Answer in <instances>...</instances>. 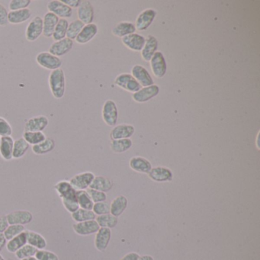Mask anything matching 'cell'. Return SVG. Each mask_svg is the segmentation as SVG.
Here are the masks:
<instances>
[{"mask_svg": "<svg viewBox=\"0 0 260 260\" xmlns=\"http://www.w3.org/2000/svg\"><path fill=\"white\" fill-rule=\"evenodd\" d=\"M100 227L96 220H87L73 224V229L76 234L80 236H89L96 234Z\"/></svg>", "mask_w": 260, "mask_h": 260, "instance_id": "15", "label": "cell"}, {"mask_svg": "<svg viewBox=\"0 0 260 260\" xmlns=\"http://www.w3.org/2000/svg\"><path fill=\"white\" fill-rule=\"evenodd\" d=\"M6 260H12V259H7Z\"/></svg>", "mask_w": 260, "mask_h": 260, "instance_id": "58", "label": "cell"}, {"mask_svg": "<svg viewBox=\"0 0 260 260\" xmlns=\"http://www.w3.org/2000/svg\"><path fill=\"white\" fill-rule=\"evenodd\" d=\"M38 260H59L58 256L52 251L38 250L35 256Z\"/></svg>", "mask_w": 260, "mask_h": 260, "instance_id": "49", "label": "cell"}, {"mask_svg": "<svg viewBox=\"0 0 260 260\" xmlns=\"http://www.w3.org/2000/svg\"><path fill=\"white\" fill-rule=\"evenodd\" d=\"M12 128L5 118L0 117V137H12Z\"/></svg>", "mask_w": 260, "mask_h": 260, "instance_id": "48", "label": "cell"}, {"mask_svg": "<svg viewBox=\"0 0 260 260\" xmlns=\"http://www.w3.org/2000/svg\"><path fill=\"white\" fill-rule=\"evenodd\" d=\"M8 15L7 8L2 4L0 3V26H7L8 24Z\"/></svg>", "mask_w": 260, "mask_h": 260, "instance_id": "50", "label": "cell"}, {"mask_svg": "<svg viewBox=\"0 0 260 260\" xmlns=\"http://www.w3.org/2000/svg\"><path fill=\"white\" fill-rule=\"evenodd\" d=\"M131 76L143 87H147V86L154 85V80L151 77L149 72L141 65H134L133 66L132 70H131Z\"/></svg>", "mask_w": 260, "mask_h": 260, "instance_id": "13", "label": "cell"}, {"mask_svg": "<svg viewBox=\"0 0 260 260\" xmlns=\"http://www.w3.org/2000/svg\"><path fill=\"white\" fill-rule=\"evenodd\" d=\"M96 220L100 227H105V228L109 229L116 227L118 222V217H114L111 214L96 216Z\"/></svg>", "mask_w": 260, "mask_h": 260, "instance_id": "38", "label": "cell"}, {"mask_svg": "<svg viewBox=\"0 0 260 260\" xmlns=\"http://www.w3.org/2000/svg\"><path fill=\"white\" fill-rule=\"evenodd\" d=\"M84 25V24L78 19L69 23L68 29L66 32V38H70L73 41L76 40V37L78 36Z\"/></svg>", "mask_w": 260, "mask_h": 260, "instance_id": "41", "label": "cell"}, {"mask_svg": "<svg viewBox=\"0 0 260 260\" xmlns=\"http://www.w3.org/2000/svg\"><path fill=\"white\" fill-rule=\"evenodd\" d=\"M123 45L133 52H141L146 42V38L137 33L127 35L121 39Z\"/></svg>", "mask_w": 260, "mask_h": 260, "instance_id": "17", "label": "cell"}, {"mask_svg": "<svg viewBox=\"0 0 260 260\" xmlns=\"http://www.w3.org/2000/svg\"><path fill=\"white\" fill-rule=\"evenodd\" d=\"M55 148L54 140L47 138L43 142L32 146V151L36 155H45L52 152Z\"/></svg>", "mask_w": 260, "mask_h": 260, "instance_id": "34", "label": "cell"}, {"mask_svg": "<svg viewBox=\"0 0 260 260\" xmlns=\"http://www.w3.org/2000/svg\"><path fill=\"white\" fill-rule=\"evenodd\" d=\"M0 141H1V137H0Z\"/></svg>", "mask_w": 260, "mask_h": 260, "instance_id": "59", "label": "cell"}, {"mask_svg": "<svg viewBox=\"0 0 260 260\" xmlns=\"http://www.w3.org/2000/svg\"><path fill=\"white\" fill-rule=\"evenodd\" d=\"M48 12L54 14L55 15L60 18H71L73 15V9L67 5H65L60 0H52L48 2Z\"/></svg>", "mask_w": 260, "mask_h": 260, "instance_id": "9", "label": "cell"}, {"mask_svg": "<svg viewBox=\"0 0 260 260\" xmlns=\"http://www.w3.org/2000/svg\"><path fill=\"white\" fill-rule=\"evenodd\" d=\"M133 142L130 138L127 139L112 140L111 141V150L115 154H121L126 152L132 147Z\"/></svg>", "mask_w": 260, "mask_h": 260, "instance_id": "36", "label": "cell"}, {"mask_svg": "<svg viewBox=\"0 0 260 260\" xmlns=\"http://www.w3.org/2000/svg\"><path fill=\"white\" fill-rule=\"evenodd\" d=\"M97 33H98V26L96 24L85 25L75 41L79 45H85L93 40Z\"/></svg>", "mask_w": 260, "mask_h": 260, "instance_id": "21", "label": "cell"}, {"mask_svg": "<svg viewBox=\"0 0 260 260\" xmlns=\"http://www.w3.org/2000/svg\"><path fill=\"white\" fill-rule=\"evenodd\" d=\"M59 19L58 17L52 12H48L45 14L43 18V35L45 38H52Z\"/></svg>", "mask_w": 260, "mask_h": 260, "instance_id": "24", "label": "cell"}, {"mask_svg": "<svg viewBox=\"0 0 260 260\" xmlns=\"http://www.w3.org/2000/svg\"><path fill=\"white\" fill-rule=\"evenodd\" d=\"M134 127L131 124H119L114 126L110 133V138L112 140L127 139L134 135Z\"/></svg>", "mask_w": 260, "mask_h": 260, "instance_id": "20", "label": "cell"}, {"mask_svg": "<svg viewBox=\"0 0 260 260\" xmlns=\"http://www.w3.org/2000/svg\"><path fill=\"white\" fill-rule=\"evenodd\" d=\"M6 218L9 225H23L30 224L33 220V214L28 210H15L7 214Z\"/></svg>", "mask_w": 260, "mask_h": 260, "instance_id": "10", "label": "cell"}, {"mask_svg": "<svg viewBox=\"0 0 260 260\" xmlns=\"http://www.w3.org/2000/svg\"><path fill=\"white\" fill-rule=\"evenodd\" d=\"M76 198L78 202L80 208L86 209V210H92L94 206V202L92 200L88 192L86 190L76 191Z\"/></svg>", "mask_w": 260, "mask_h": 260, "instance_id": "39", "label": "cell"}, {"mask_svg": "<svg viewBox=\"0 0 260 260\" xmlns=\"http://www.w3.org/2000/svg\"><path fill=\"white\" fill-rule=\"evenodd\" d=\"M138 260H154L151 256L150 255H144L142 257H140Z\"/></svg>", "mask_w": 260, "mask_h": 260, "instance_id": "55", "label": "cell"}, {"mask_svg": "<svg viewBox=\"0 0 260 260\" xmlns=\"http://www.w3.org/2000/svg\"><path fill=\"white\" fill-rule=\"evenodd\" d=\"M158 41L156 38L153 35H148L144 48L141 51V56L144 61L149 62L154 56V53L157 52Z\"/></svg>", "mask_w": 260, "mask_h": 260, "instance_id": "22", "label": "cell"}, {"mask_svg": "<svg viewBox=\"0 0 260 260\" xmlns=\"http://www.w3.org/2000/svg\"><path fill=\"white\" fill-rule=\"evenodd\" d=\"M0 260H5V259L3 258V257L1 254H0Z\"/></svg>", "mask_w": 260, "mask_h": 260, "instance_id": "57", "label": "cell"}, {"mask_svg": "<svg viewBox=\"0 0 260 260\" xmlns=\"http://www.w3.org/2000/svg\"><path fill=\"white\" fill-rule=\"evenodd\" d=\"M43 35V18L35 16L32 18L25 30V38L29 42H34Z\"/></svg>", "mask_w": 260, "mask_h": 260, "instance_id": "3", "label": "cell"}, {"mask_svg": "<svg viewBox=\"0 0 260 260\" xmlns=\"http://www.w3.org/2000/svg\"><path fill=\"white\" fill-rule=\"evenodd\" d=\"M151 62V68L153 74L156 78H162L165 76L167 70L166 60L162 52H156L154 53Z\"/></svg>", "mask_w": 260, "mask_h": 260, "instance_id": "6", "label": "cell"}, {"mask_svg": "<svg viewBox=\"0 0 260 260\" xmlns=\"http://www.w3.org/2000/svg\"><path fill=\"white\" fill-rule=\"evenodd\" d=\"M114 186V182L109 178L104 176H95L94 179L90 185V189L100 191V192H106L111 190Z\"/></svg>", "mask_w": 260, "mask_h": 260, "instance_id": "29", "label": "cell"}, {"mask_svg": "<svg viewBox=\"0 0 260 260\" xmlns=\"http://www.w3.org/2000/svg\"><path fill=\"white\" fill-rule=\"evenodd\" d=\"M73 44L74 42L73 40L65 38L62 40L53 42L49 48L48 52L60 58V56H64L73 49Z\"/></svg>", "mask_w": 260, "mask_h": 260, "instance_id": "11", "label": "cell"}, {"mask_svg": "<svg viewBox=\"0 0 260 260\" xmlns=\"http://www.w3.org/2000/svg\"><path fill=\"white\" fill-rule=\"evenodd\" d=\"M114 83L120 88L129 93H136L142 88V86L138 83V81L128 73L118 75L114 80Z\"/></svg>", "mask_w": 260, "mask_h": 260, "instance_id": "5", "label": "cell"}, {"mask_svg": "<svg viewBox=\"0 0 260 260\" xmlns=\"http://www.w3.org/2000/svg\"><path fill=\"white\" fill-rule=\"evenodd\" d=\"M92 210L96 216L110 214V206L105 202H97V203H94Z\"/></svg>", "mask_w": 260, "mask_h": 260, "instance_id": "44", "label": "cell"}, {"mask_svg": "<svg viewBox=\"0 0 260 260\" xmlns=\"http://www.w3.org/2000/svg\"><path fill=\"white\" fill-rule=\"evenodd\" d=\"M94 8L90 1H82L80 6L77 8L78 20L84 25L93 23L94 20Z\"/></svg>", "mask_w": 260, "mask_h": 260, "instance_id": "14", "label": "cell"}, {"mask_svg": "<svg viewBox=\"0 0 260 260\" xmlns=\"http://www.w3.org/2000/svg\"><path fill=\"white\" fill-rule=\"evenodd\" d=\"M68 21L64 18H60L58 23L55 28L53 35H52L53 41L57 42V41L62 40L63 38H66V32L68 29Z\"/></svg>", "mask_w": 260, "mask_h": 260, "instance_id": "37", "label": "cell"}, {"mask_svg": "<svg viewBox=\"0 0 260 260\" xmlns=\"http://www.w3.org/2000/svg\"><path fill=\"white\" fill-rule=\"evenodd\" d=\"M71 217L76 223H80L87 220H96V215L92 210L79 208L74 213L71 214Z\"/></svg>", "mask_w": 260, "mask_h": 260, "instance_id": "40", "label": "cell"}, {"mask_svg": "<svg viewBox=\"0 0 260 260\" xmlns=\"http://www.w3.org/2000/svg\"><path fill=\"white\" fill-rule=\"evenodd\" d=\"M37 260L36 257H28V258L23 259V260Z\"/></svg>", "mask_w": 260, "mask_h": 260, "instance_id": "56", "label": "cell"}, {"mask_svg": "<svg viewBox=\"0 0 260 260\" xmlns=\"http://www.w3.org/2000/svg\"><path fill=\"white\" fill-rule=\"evenodd\" d=\"M95 175L91 172H84L75 175L69 182L76 191L86 190L90 188Z\"/></svg>", "mask_w": 260, "mask_h": 260, "instance_id": "7", "label": "cell"}, {"mask_svg": "<svg viewBox=\"0 0 260 260\" xmlns=\"http://www.w3.org/2000/svg\"><path fill=\"white\" fill-rule=\"evenodd\" d=\"M129 166L132 170L140 173L148 174L152 169V164L146 158L134 156L130 159Z\"/></svg>", "mask_w": 260, "mask_h": 260, "instance_id": "25", "label": "cell"}, {"mask_svg": "<svg viewBox=\"0 0 260 260\" xmlns=\"http://www.w3.org/2000/svg\"><path fill=\"white\" fill-rule=\"evenodd\" d=\"M157 12L153 8H148L138 15L135 22V28L136 30L139 32L146 31L156 18Z\"/></svg>", "mask_w": 260, "mask_h": 260, "instance_id": "8", "label": "cell"}, {"mask_svg": "<svg viewBox=\"0 0 260 260\" xmlns=\"http://www.w3.org/2000/svg\"><path fill=\"white\" fill-rule=\"evenodd\" d=\"M128 204V199L125 196H117L111 201L110 205V214L114 217H119L124 212V210H126Z\"/></svg>", "mask_w": 260, "mask_h": 260, "instance_id": "27", "label": "cell"}, {"mask_svg": "<svg viewBox=\"0 0 260 260\" xmlns=\"http://www.w3.org/2000/svg\"><path fill=\"white\" fill-rule=\"evenodd\" d=\"M111 237V230L109 228L100 227L95 237V247L100 252L106 250Z\"/></svg>", "mask_w": 260, "mask_h": 260, "instance_id": "18", "label": "cell"}, {"mask_svg": "<svg viewBox=\"0 0 260 260\" xmlns=\"http://www.w3.org/2000/svg\"><path fill=\"white\" fill-rule=\"evenodd\" d=\"M36 62L42 68L52 71L60 69L63 64V61L60 57L47 52L38 53L36 56Z\"/></svg>", "mask_w": 260, "mask_h": 260, "instance_id": "2", "label": "cell"}, {"mask_svg": "<svg viewBox=\"0 0 260 260\" xmlns=\"http://www.w3.org/2000/svg\"><path fill=\"white\" fill-rule=\"evenodd\" d=\"M61 2L73 9V8H78L82 1L80 0H61Z\"/></svg>", "mask_w": 260, "mask_h": 260, "instance_id": "51", "label": "cell"}, {"mask_svg": "<svg viewBox=\"0 0 260 260\" xmlns=\"http://www.w3.org/2000/svg\"><path fill=\"white\" fill-rule=\"evenodd\" d=\"M25 230V226L12 224V225H8V227H7L6 230H5L3 234L4 236H5V239L8 241V240H12V238L16 237V236L22 234Z\"/></svg>", "mask_w": 260, "mask_h": 260, "instance_id": "43", "label": "cell"}, {"mask_svg": "<svg viewBox=\"0 0 260 260\" xmlns=\"http://www.w3.org/2000/svg\"><path fill=\"white\" fill-rule=\"evenodd\" d=\"M27 244V234L26 230H25L22 234L12 238V240H8L7 242L6 249L8 252L11 254H15L19 249Z\"/></svg>", "mask_w": 260, "mask_h": 260, "instance_id": "32", "label": "cell"}, {"mask_svg": "<svg viewBox=\"0 0 260 260\" xmlns=\"http://www.w3.org/2000/svg\"><path fill=\"white\" fill-rule=\"evenodd\" d=\"M86 192H88L89 196H90V198H91L92 200H93L94 203L105 202V201H106V193H104V192L95 190V189H90V188L86 189Z\"/></svg>", "mask_w": 260, "mask_h": 260, "instance_id": "47", "label": "cell"}, {"mask_svg": "<svg viewBox=\"0 0 260 260\" xmlns=\"http://www.w3.org/2000/svg\"><path fill=\"white\" fill-rule=\"evenodd\" d=\"M159 93V86L156 85L143 87L139 91L133 93L132 99L138 103H147L156 97Z\"/></svg>", "mask_w": 260, "mask_h": 260, "instance_id": "12", "label": "cell"}, {"mask_svg": "<svg viewBox=\"0 0 260 260\" xmlns=\"http://www.w3.org/2000/svg\"><path fill=\"white\" fill-rule=\"evenodd\" d=\"M8 225L9 224L7 220L6 216H0V234H3Z\"/></svg>", "mask_w": 260, "mask_h": 260, "instance_id": "52", "label": "cell"}, {"mask_svg": "<svg viewBox=\"0 0 260 260\" xmlns=\"http://www.w3.org/2000/svg\"><path fill=\"white\" fill-rule=\"evenodd\" d=\"M54 189L60 199L76 198V190L73 189L69 181H60L55 185Z\"/></svg>", "mask_w": 260, "mask_h": 260, "instance_id": "23", "label": "cell"}, {"mask_svg": "<svg viewBox=\"0 0 260 260\" xmlns=\"http://www.w3.org/2000/svg\"><path fill=\"white\" fill-rule=\"evenodd\" d=\"M27 244L36 248L37 250H45L47 247V241L42 234L32 231L26 230Z\"/></svg>", "mask_w": 260, "mask_h": 260, "instance_id": "30", "label": "cell"}, {"mask_svg": "<svg viewBox=\"0 0 260 260\" xmlns=\"http://www.w3.org/2000/svg\"><path fill=\"white\" fill-rule=\"evenodd\" d=\"M136 28L134 24L129 22H122L117 24L112 28V34L118 38H124L127 35L135 33Z\"/></svg>", "mask_w": 260, "mask_h": 260, "instance_id": "31", "label": "cell"}, {"mask_svg": "<svg viewBox=\"0 0 260 260\" xmlns=\"http://www.w3.org/2000/svg\"><path fill=\"white\" fill-rule=\"evenodd\" d=\"M139 257V254H137V253L132 252L126 254V255L122 257L120 260H138Z\"/></svg>", "mask_w": 260, "mask_h": 260, "instance_id": "53", "label": "cell"}, {"mask_svg": "<svg viewBox=\"0 0 260 260\" xmlns=\"http://www.w3.org/2000/svg\"><path fill=\"white\" fill-rule=\"evenodd\" d=\"M31 3V0H11L8 3V9L10 11L21 10L24 8H28Z\"/></svg>", "mask_w": 260, "mask_h": 260, "instance_id": "45", "label": "cell"}, {"mask_svg": "<svg viewBox=\"0 0 260 260\" xmlns=\"http://www.w3.org/2000/svg\"><path fill=\"white\" fill-rule=\"evenodd\" d=\"M102 115L104 122L110 127L116 125L118 121V108L116 104L112 100H107L103 104Z\"/></svg>", "mask_w": 260, "mask_h": 260, "instance_id": "4", "label": "cell"}, {"mask_svg": "<svg viewBox=\"0 0 260 260\" xmlns=\"http://www.w3.org/2000/svg\"><path fill=\"white\" fill-rule=\"evenodd\" d=\"M32 15V12L29 8H24L21 10L10 11L8 12V24L18 25L24 23L30 19Z\"/></svg>", "mask_w": 260, "mask_h": 260, "instance_id": "26", "label": "cell"}, {"mask_svg": "<svg viewBox=\"0 0 260 260\" xmlns=\"http://www.w3.org/2000/svg\"><path fill=\"white\" fill-rule=\"evenodd\" d=\"M49 124L48 117L38 115L27 120L25 124V131H42L46 129Z\"/></svg>", "mask_w": 260, "mask_h": 260, "instance_id": "19", "label": "cell"}, {"mask_svg": "<svg viewBox=\"0 0 260 260\" xmlns=\"http://www.w3.org/2000/svg\"><path fill=\"white\" fill-rule=\"evenodd\" d=\"M48 83L52 96L56 100L63 98L66 92V78L64 72L61 68L51 72Z\"/></svg>", "mask_w": 260, "mask_h": 260, "instance_id": "1", "label": "cell"}, {"mask_svg": "<svg viewBox=\"0 0 260 260\" xmlns=\"http://www.w3.org/2000/svg\"><path fill=\"white\" fill-rule=\"evenodd\" d=\"M38 250L35 247H32V246L27 244L15 253V257L20 260L28 258V257H35Z\"/></svg>", "mask_w": 260, "mask_h": 260, "instance_id": "42", "label": "cell"}, {"mask_svg": "<svg viewBox=\"0 0 260 260\" xmlns=\"http://www.w3.org/2000/svg\"><path fill=\"white\" fill-rule=\"evenodd\" d=\"M14 140L12 137H3L0 141V156L5 161L12 159Z\"/></svg>", "mask_w": 260, "mask_h": 260, "instance_id": "28", "label": "cell"}, {"mask_svg": "<svg viewBox=\"0 0 260 260\" xmlns=\"http://www.w3.org/2000/svg\"><path fill=\"white\" fill-rule=\"evenodd\" d=\"M150 179L156 182H171L173 179V173L169 168L165 166H156L152 168L148 173Z\"/></svg>", "mask_w": 260, "mask_h": 260, "instance_id": "16", "label": "cell"}, {"mask_svg": "<svg viewBox=\"0 0 260 260\" xmlns=\"http://www.w3.org/2000/svg\"><path fill=\"white\" fill-rule=\"evenodd\" d=\"M62 204L63 207L65 208L68 212L70 214H73L75 211L80 208L78 202H77V198H73V199H61Z\"/></svg>", "mask_w": 260, "mask_h": 260, "instance_id": "46", "label": "cell"}, {"mask_svg": "<svg viewBox=\"0 0 260 260\" xmlns=\"http://www.w3.org/2000/svg\"><path fill=\"white\" fill-rule=\"evenodd\" d=\"M7 240L5 239L3 234H0V252L3 250L4 247L6 246Z\"/></svg>", "mask_w": 260, "mask_h": 260, "instance_id": "54", "label": "cell"}, {"mask_svg": "<svg viewBox=\"0 0 260 260\" xmlns=\"http://www.w3.org/2000/svg\"><path fill=\"white\" fill-rule=\"evenodd\" d=\"M22 138H24V140L29 145L35 146L37 144L43 142L46 139L47 137L45 133L42 131H24Z\"/></svg>", "mask_w": 260, "mask_h": 260, "instance_id": "35", "label": "cell"}, {"mask_svg": "<svg viewBox=\"0 0 260 260\" xmlns=\"http://www.w3.org/2000/svg\"><path fill=\"white\" fill-rule=\"evenodd\" d=\"M30 145L21 138L14 141L13 152H12V159H20L23 157L28 152Z\"/></svg>", "mask_w": 260, "mask_h": 260, "instance_id": "33", "label": "cell"}]
</instances>
